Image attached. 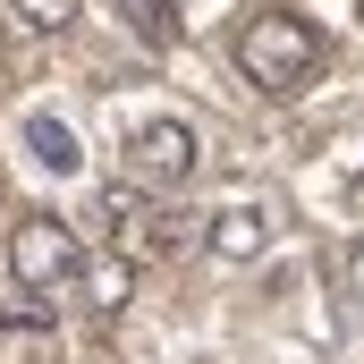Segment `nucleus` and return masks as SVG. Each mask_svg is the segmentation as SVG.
<instances>
[{
	"instance_id": "1",
	"label": "nucleus",
	"mask_w": 364,
	"mask_h": 364,
	"mask_svg": "<svg viewBox=\"0 0 364 364\" xmlns=\"http://www.w3.org/2000/svg\"><path fill=\"white\" fill-rule=\"evenodd\" d=\"M237 68H246L263 93H296L314 68H322V34H314L296 9H263V17L237 26Z\"/></svg>"
},
{
	"instance_id": "2",
	"label": "nucleus",
	"mask_w": 364,
	"mask_h": 364,
	"mask_svg": "<svg viewBox=\"0 0 364 364\" xmlns=\"http://www.w3.org/2000/svg\"><path fill=\"white\" fill-rule=\"evenodd\" d=\"M9 272L17 288H68V279L85 272V255H77V237H68V220H51V212H34V220H17L9 229Z\"/></svg>"
},
{
	"instance_id": "3",
	"label": "nucleus",
	"mask_w": 364,
	"mask_h": 364,
	"mask_svg": "<svg viewBox=\"0 0 364 364\" xmlns=\"http://www.w3.org/2000/svg\"><path fill=\"white\" fill-rule=\"evenodd\" d=\"M127 170L144 186H186L195 178V127H186V119H144V127L127 136Z\"/></svg>"
},
{
	"instance_id": "4",
	"label": "nucleus",
	"mask_w": 364,
	"mask_h": 364,
	"mask_svg": "<svg viewBox=\"0 0 364 364\" xmlns=\"http://www.w3.org/2000/svg\"><path fill=\"white\" fill-rule=\"evenodd\" d=\"M203 246L220 263H255L272 246V203H220V212H203Z\"/></svg>"
},
{
	"instance_id": "5",
	"label": "nucleus",
	"mask_w": 364,
	"mask_h": 364,
	"mask_svg": "<svg viewBox=\"0 0 364 364\" xmlns=\"http://www.w3.org/2000/svg\"><path fill=\"white\" fill-rule=\"evenodd\" d=\"M127 296H136V272H127V255H102L85 272V305L110 322V314H127Z\"/></svg>"
},
{
	"instance_id": "6",
	"label": "nucleus",
	"mask_w": 364,
	"mask_h": 364,
	"mask_svg": "<svg viewBox=\"0 0 364 364\" xmlns=\"http://www.w3.org/2000/svg\"><path fill=\"white\" fill-rule=\"evenodd\" d=\"M26 144H34V161H43V170H60V178L85 161V153H77V136H68L60 119H26Z\"/></svg>"
},
{
	"instance_id": "7",
	"label": "nucleus",
	"mask_w": 364,
	"mask_h": 364,
	"mask_svg": "<svg viewBox=\"0 0 364 364\" xmlns=\"http://www.w3.org/2000/svg\"><path fill=\"white\" fill-rule=\"evenodd\" d=\"M43 331H51V296H34V288H26V296H9V305H0V339H43Z\"/></svg>"
},
{
	"instance_id": "8",
	"label": "nucleus",
	"mask_w": 364,
	"mask_h": 364,
	"mask_svg": "<svg viewBox=\"0 0 364 364\" xmlns=\"http://www.w3.org/2000/svg\"><path fill=\"white\" fill-rule=\"evenodd\" d=\"M93 220H102L110 237H136V220H144V203H136V186H102V195H93Z\"/></svg>"
},
{
	"instance_id": "9",
	"label": "nucleus",
	"mask_w": 364,
	"mask_h": 364,
	"mask_svg": "<svg viewBox=\"0 0 364 364\" xmlns=\"http://www.w3.org/2000/svg\"><path fill=\"white\" fill-rule=\"evenodd\" d=\"M9 17H17L26 34H68V26H77V0H9Z\"/></svg>"
},
{
	"instance_id": "10",
	"label": "nucleus",
	"mask_w": 364,
	"mask_h": 364,
	"mask_svg": "<svg viewBox=\"0 0 364 364\" xmlns=\"http://www.w3.org/2000/svg\"><path fill=\"white\" fill-rule=\"evenodd\" d=\"M153 246H161V255L203 246V220H195V212H153Z\"/></svg>"
},
{
	"instance_id": "11",
	"label": "nucleus",
	"mask_w": 364,
	"mask_h": 364,
	"mask_svg": "<svg viewBox=\"0 0 364 364\" xmlns=\"http://www.w3.org/2000/svg\"><path fill=\"white\" fill-rule=\"evenodd\" d=\"M127 9H136V34H144V43H178V34H186L170 0H127Z\"/></svg>"
},
{
	"instance_id": "12",
	"label": "nucleus",
	"mask_w": 364,
	"mask_h": 364,
	"mask_svg": "<svg viewBox=\"0 0 364 364\" xmlns=\"http://www.w3.org/2000/svg\"><path fill=\"white\" fill-rule=\"evenodd\" d=\"M356 288H364V246H356Z\"/></svg>"
},
{
	"instance_id": "13",
	"label": "nucleus",
	"mask_w": 364,
	"mask_h": 364,
	"mask_svg": "<svg viewBox=\"0 0 364 364\" xmlns=\"http://www.w3.org/2000/svg\"><path fill=\"white\" fill-rule=\"evenodd\" d=\"M356 178H364V170H356Z\"/></svg>"
}]
</instances>
